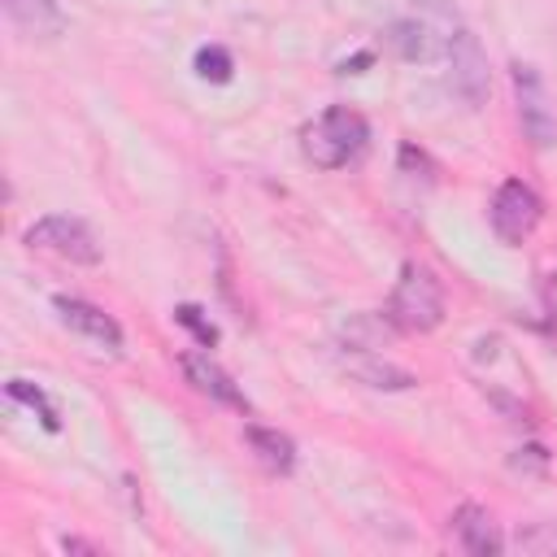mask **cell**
Masks as SVG:
<instances>
[{
  "label": "cell",
  "instance_id": "obj_1",
  "mask_svg": "<svg viewBox=\"0 0 557 557\" xmlns=\"http://www.w3.org/2000/svg\"><path fill=\"white\" fill-rule=\"evenodd\" d=\"M366 139H370V126H366V117H361L357 109H348V104L322 109V113L300 131V148H305V157H309L318 170H339V165H348V161L366 148Z\"/></svg>",
  "mask_w": 557,
  "mask_h": 557
},
{
  "label": "cell",
  "instance_id": "obj_2",
  "mask_svg": "<svg viewBox=\"0 0 557 557\" xmlns=\"http://www.w3.org/2000/svg\"><path fill=\"white\" fill-rule=\"evenodd\" d=\"M387 318L400 331H418V335L435 331L444 322V287H440L435 270L405 261L396 287H392V300H387Z\"/></svg>",
  "mask_w": 557,
  "mask_h": 557
},
{
  "label": "cell",
  "instance_id": "obj_3",
  "mask_svg": "<svg viewBox=\"0 0 557 557\" xmlns=\"http://www.w3.org/2000/svg\"><path fill=\"white\" fill-rule=\"evenodd\" d=\"M26 244L44 248V252H52L61 261H74V265H96L100 261L96 231L74 213H48V218L30 222L26 226Z\"/></svg>",
  "mask_w": 557,
  "mask_h": 557
},
{
  "label": "cell",
  "instance_id": "obj_4",
  "mask_svg": "<svg viewBox=\"0 0 557 557\" xmlns=\"http://www.w3.org/2000/svg\"><path fill=\"white\" fill-rule=\"evenodd\" d=\"M513 104H518L522 135L535 148H553L557 144V104L531 61H513Z\"/></svg>",
  "mask_w": 557,
  "mask_h": 557
},
{
  "label": "cell",
  "instance_id": "obj_5",
  "mask_svg": "<svg viewBox=\"0 0 557 557\" xmlns=\"http://www.w3.org/2000/svg\"><path fill=\"white\" fill-rule=\"evenodd\" d=\"M444 61H448V83L466 100V109H483L492 96V74H487V52H483L479 35L461 26L444 44Z\"/></svg>",
  "mask_w": 557,
  "mask_h": 557
},
{
  "label": "cell",
  "instance_id": "obj_6",
  "mask_svg": "<svg viewBox=\"0 0 557 557\" xmlns=\"http://www.w3.org/2000/svg\"><path fill=\"white\" fill-rule=\"evenodd\" d=\"M540 213H544L540 196H535L522 178H505V183L496 187V196H492L487 222H492V235H496L500 244L518 248V244H527L531 231L540 226Z\"/></svg>",
  "mask_w": 557,
  "mask_h": 557
},
{
  "label": "cell",
  "instance_id": "obj_7",
  "mask_svg": "<svg viewBox=\"0 0 557 557\" xmlns=\"http://www.w3.org/2000/svg\"><path fill=\"white\" fill-rule=\"evenodd\" d=\"M52 305H57L61 322H65L70 331H78L83 339H91V344H100V348H109V352H117V348H122V326H117L100 305L78 300V296H57Z\"/></svg>",
  "mask_w": 557,
  "mask_h": 557
},
{
  "label": "cell",
  "instance_id": "obj_8",
  "mask_svg": "<svg viewBox=\"0 0 557 557\" xmlns=\"http://www.w3.org/2000/svg\"><path fill=\"white\" fill-rule=\"evenodd\" d=\"M178 366H183V374H187V383H191L196 392H205V396H213V400H222V405H231V409H248V400H244V392L235 387V379H231L209 352H183Z\"/></svg>",
  "mask_w": 557,
  "mask_h": 557
},
{
  "label": "cell",
  "instance_id": "obj_9",
  "mask_svg": "<svg viewBox=\"0 0 557 557\" xmlns=\"http://www.w3.org/2000/svg\"><path fill=\"white\" fill-rule=\"evenodd\" d=\"M453 535L474 557H496L505 548V540H500V531H496V522H492V513L483 505H461L453 513Z\"/></svg>",
  "mask_w": 557,
  "mask_h": 557
},
{
  "label": "cell",
  "instance_id": "obj_10",
  "mask_svg": "<svg viewBox=\"0 0 557 557\" xmlns=\"http://www.w3.org/2000/svg\"><path fill=\"white\" fill-rule=\"evenodd\" d=\"M387 44L400 61H435L444 57V39L422 22V17H396L387 26Z\"/></svg>",
  "mask_w": 557,
  "mask_h": 557
},
{
  "label": "cell",
  "instance_id": "obj_11",
  "mask_svg": "<svg viewBox=\"0 0 557 557\" xmlns=\"http://www.w3.org/2000/svg\"><path fill=\"white\" fill-rule=\"evenodd\" d=\"M4 17L30 35V39H57L65 30V13L57 9V0H0Z\"/></svg>",
  "mask_w": 557,
  "mask_h": 557
},
{
  "label": "cell",
  "instance_id": "obj_12",
  "mask_svg": "<svg viewBox=\"0 0 557 557\" xmlns=\"http://www.w3.org/2000/svg\"><path fill=\"white\" fill-rule=\"evenodd\" d=\"M244 440H248L252 457H257V461H261L270 474H292V466H296V444H292L283 431L248 422V426H244Z\"/></svg>",
  "mask_w": 557,
  "mask_h": 557
},
{
  "label": "cell",
  "instance_id": "obj_13",
  "mask_svg": "<svg viewBox=\"0 0 557 557\" xmlns=\"http://www.w3.org/2000/svg\"><path fill=\"white\" fill-rule=\"evenodd\" d=\"M348 370H352L366 387H379V392H409V387L418 383L409 370H400V366H392V361H383V357H374V352L352 357Z\"/></svg>",
  "mask_w": 557,
  "mask_h": 557
},
{
  "label": "cell",
  "instance_id": "obj_14",
  "mask_svg": "<svg viewBox=\"0 0 557 557\" xmlns=\"http://www.w3.org/2000/svg\"><path fill=\"white\" fill-rule=\"evenodd\" d=\"M392 318H379V313H352L348 322H344V339H348V348H357V352H379L387 339H392Z\"/></svg>",
  "mask_w": 557,
  "mask_h": 557
},
{
  "label": "cell",
  "instance_id": "obj_15",
  "mask_svg": "<svg viewBox=\"0 0 557 557\" xmlns=\"http://www.w3.org/2000/svg\"><path fill=\"white\" fill-rule=\"evenodd\" d=\"M9 400H17V405H26L30 413H39V422H44L48 431H57V426H61V418H57L52 400H48V396H44V387H35L30 379H9Z\"/></svg>",
  "mask_w": 557,
  "mask_h": 557
},
{
  "label": "cell",
  "instance_id": "obj_16",
  "mask_svg": "<svg viewBox=\"0 0 557 557\" xmlns=\"http://www.w3.org/2000/svg\"><path fill=\"white\" fill-rule=\"evenodd\" d=\"M413 13H418L444 44L461 30V17H457V4H453V0H413Z\"/></svg>",
  "mask_w": 557,
  "mask_h": 557
},
{
  "label": "cell",
  "instance_id": "obj_17",
  "mask_svg": "<svg viewBox=\"0 0 557 557\" xmlns=\"http://www.w3.org/2000/svg\"><path fill=\"white\" fill-rule=\"evenodd\" d=\"M231 70H235V61H231V52L222 44H205L196 52V74L205 83H231Z\"/></svg>",
  "mask_w": 557,
  "mask_h": 557
},
{
  "label": "cell",
  "instance_id": "obj_18",
  "mask_svg": "<svg viewBox=\"0 0 557 557\" xmlns=\"http://www.w3.org/2000/svg\"><path fill=\"white\" fill-rule=\"evenodd\" d=\"M513 544L522 553H557V522H535V527H522L513 535Z\"/></svg>",
  "mask_w": 557,
  "mask_h": 557
},
{
  "label": "cell",
  "instance_id": "obj_19",
  "mask_svg": "<svg viewBox=\"0 0 557 557\" xmlns=\"http://www.w3.org/2000/svg\"><path fill=\"white\" fill-rule=\"evenodd\" d=\"M174 322H178V326H187L205 348H213V344H218V326H213V322H205L196 305H178V309H174Z\"/></svg>",
  "mask_w": 557,
  "mask_h": 557
},
{
  "label": "cell",
  "instance_id": "obj_20",
  "mask_svg": "<svg viewBox=\"0 0 557 557\" xmlns=\"http://www.w3.org/2000/svg\"><path fill=\"white\" fill-rule=\"evenodd\" d=\"M509 466H513L518 474H544V470H548V453H544L540 444H522V448L509 457Z\"/></svg>",
  "mask_w": 557,
  "mask_h": 557
},
{
  "label": "cell",
  "instance_id": "obj_21",
  "mask_svg": "<svg viewBox=\"0 0 557 557\" xmlns=\"http://www.w3.org/2000/svg\"><path fill=\"white\" fill-rule=\"evenodd\" d=\"M61 548H65V553H100V544H87V540H74V535H65Z\"/></svg>",
  "mask_w": 557,
  "mask_h": 557
},
{
  "label": "cell",
  "instance_id": "obj_22",
  "mask_svg": "<svg viewBox=\"0 0 557 557\" xmlns=\"http://www.w3.org/2000/svg\"><path fill=\"white\" fill-rule=\"evenodd\" d=\"M474 357H479V361H483V357H496V335H492V339H479Z\"/></svg>",
  "mask_w": 557,
  "mask_h": 557
}]
</instances>
